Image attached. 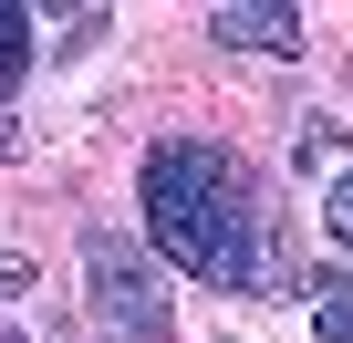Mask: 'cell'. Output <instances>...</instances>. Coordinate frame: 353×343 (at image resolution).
<instances>
[{"label":"cell","mask_w":353,"mask_h":343,"mask_svg":"<svg viewBox=\"0 0 353 343\" xmlns=\"http://www.w3.org/2000/svg\"><path fill=\"white\" fill-rule=\"evenodd\" d=\"M145 239L188 271V281H219V291H291L281 219L260 208V177H250L229 146L166 135V146L145 156Z\"/></svg>","instance_id":"obj_1"},{"label":"cell","mask_w":353,"mask_h":343,"mask_svg":"<svg viewBox=\"0 0 353 343\" xmlns=\"http://www.w3.org/2000/svg\"><path fill=\"white\" fill-rule=\"evenodd\" d=\"M83 281H94V322H104L114 343H166V333H176L166 271H156L125 229H83Z\"/></svg>","instance_id":"obj_2"},{"label":"cell","mask_w":353,"mask_h":343,"mask_svg":"<svg viewBox=\"0 0 353 343\" xmlns=\"http://www.w3.org/2000/svg\"><path fill=\"white\" fill-rule=\"evenodd\" d=\"M208 42H229V52H301V11H281V0H219Z\"/></svg>","instance_id":"obj_3"},{"label":"cell","mask_w":353,"mask_h":343,"mask_svg":"<svg viewBox=\"0 0 353 343\" xmlns=\"http://www.w3.org/2000/svg\"><path fill=\"white\" fill-rule=\"evenodd\" d=\"M301 291H312V333H322V343H353V271L332 260V271H312Z\"/></svg>","instance_id":"obj_4"},{"label":"cell","mask_w":353,"mask_h":343,"mask_svg":"<svg viewBox=\"0 0 353 343\" xmlns=\"http://www.w3.org/2000/svg\"><path fill=\"white\" fill-rule=\"evenodd\" d=\"M21 73H32V11H11V0H0V104L21 94Z\"/></svg>","instance_id":"obj_5"},{"label":"cell","mask_w":353,"mask_h":343,"mask_svg":"<svg viewBox=\"0 0 353 343\" xmlns=\"http://www.w3.org/2000/svg\"><path fill=\"white\" fill-rule=\"evenodd\" d=\"M322 229H332V239H343V250H353V166H343V177H332V188H322Z\"/></svg>","instance_id":"obj_6"},{"label":"cell","mask_w":353,"mask_h":343,"mask_svg":"<svg viewBox=\"0 0 353 343\" xmlns=\"http://www.w3.org/2000/svg\"><path fill=\"white\" fill-rule=\"evenodd\" d=\"M94 42H104V11H73V21H63V42H52V52H94Z\"/></svg>","instance_id":"obj_7"},{"label":"cell","mask_w":353,"mask_h":343,"mask_svg":"<svg viewBox=\"0 0 353 343\" xmlns=\"http://www.w3.org/2000/svg\"><path fill=\"white\" fill-rule=\"evenodd\" d=\"M21 291H32V260H21V250H0V302H21Z\"/></svg>","instance_id":"obj_8"},{"label":"cell","mask_w":353,"mask_h":343,"mask_svg":"<svg viewBox=\"0 0 353 343\" xmlns=\"http://www.w3.org/2000/svg\"><path fill=\"white\" fill-rule=\"evenodd\" d=\"M21 146H32V135H21V115L0 104V156H21Z\"/></svg>","instance_id":"obj_9"},{"label":"cell","mask_w":353,"mask_h":343,"mask_svg":"<svg viewBox=\"0 0 353 343\" xmlns=\"http://www.w3.org/2000/svg\"><path fill=\"white\" fill-rule=\"evenodd\" d=\"M0 343H21V333H0Z\"/></svg>","instance_id":"obj_10"}]
</instances>
